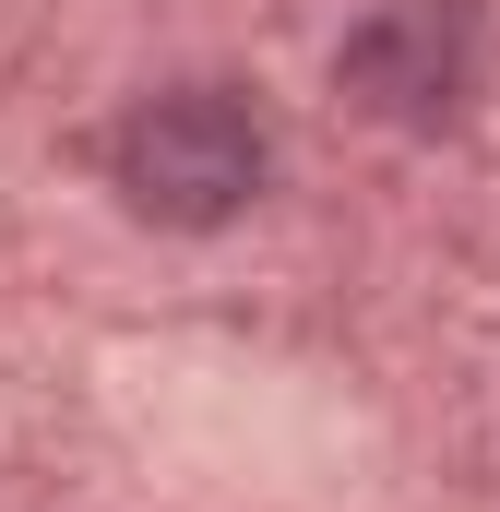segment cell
Returning a JSON list of instances; mask_svg holds the SVG:
<instances>
[{
    "label": "cell",
    "instance_id": "cell-2",
    "mask_svg": "<svg viewBox=\"0 0 500 512\" xmlns=\"http://www.w3.org/2000/svg\"><path fill=\"white\" fill-rule=\"evenodd\" d=\"M334 72H346L358 108H381L405 131H441L477 96V24H465V0H381L370 24L346 36Z\"/></svg>",
    "mask_w": 500,
    "mask_h": 512
},
{
    "label": "cell",
    "instance_id": "cell-1",
    "mask_svg": "<svg viewBox=\"0 0 500 512\" xmlns=\"http://www.w3.org/2000/svg\"><path fill=\"white\" fill-rule=\"evenodd\" d=\"M262 167H274V143L227 84H167L108 131V179L143 227H227L262 203Z\"/></svg>",
    "mask_w": 500,
    "mask_h": 512
}]
</instances>
